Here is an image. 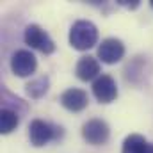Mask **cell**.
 Listing matches in <instances>:
<instances>
[{
    "label": "cell",
    "mask_w": 153,
    "mask_h": 153,
    "mask_svg": "<svg viewBox=\"0 0 153 153\" xmlns=\"http://www.w3.org/2000/svg\"><path fill=\"white\" fill-rule=\"evenodd\" d=\"M146 153H153V144H148V148H146Z\"/></svg>",
    "instance_id": "4fadbf2b"
},
{
    "label": "cell",
    "mask_w": 153,
    "mask_h": 153,
    "mask_svg": "<svg viewBox=\"0 0 153 153\" xmlns=\"http://www.w3.org/2000/svg\"><path fill=\"white\" fill-rule=\"evenodd\" d=\"M48 84H50V80H48L46 75H41L38 78H34V80H30L27 84V94L30 98H41L48 91Z\"/></svg>",
    "instance_id": "7c38bea8"
},
{
    "label": "cell",
    "mask_w": 153,
    "mask_h": 153,
    "mask_svg": "<svg viewBox=\"0 0 153 153\" xmlns=\"http://www.w3.org/2000/svg\"><path fill=\"white\" fill-rule=\"evenodd\" d=\"M57 130L61 132V128L52 126L50 123H46L43 119H34L29 125V139L36 148H41V146L48 144L52 139L57 137Z\"/></svg>",
    "instance_id": "277c9868"
},
{
    "label": "cell",
    "mask_w": 153,
    "mask_h": 153,
    "mask_svg": "<svg viewBox=\"0 0 153 153\" xmlns=\"http://www.w3.org/2000/svg\"><path fill=\"white\" fill-rule=\"evenodd\" d=\"M109 135H111V130H109V125L103 119H89L82 126V137L93 146L105 144Z\"/></svg>",
    "instance_id": "3957f363"
},
{
    "label": "cell",
    "mask_w": 153,
    "mask_h": 153,
    "mask_svg": "<svg viewBox=\"0 0 153 153\" xmlns=\"http://www.w3.org/2000/svg\"><path fill=\"white\" fill-rule=\"evenodd\" d=\"M125 55V45L116 38H107L98 46V57L105 64H116Z\"/></svg>",
    "instance_id": "52a82bcc"
},
{
    "label": "cell",
    "mask_w": 153,
    "mask_h": 153,
    "mask_svg": "<svg viewBox=\"0 0 153 153\" xmlns=\"http://www.w3.org/2000/svg\"><path fill=\"white\" fill-rule=\"evenodd\" d=\"M23 39H25V43H27L30 48H36V50H39V52L46 53V55H48V53H53V50H55L53 39L50 38L39 25H36V23L25 27Z\"/></svg>",
    "instance_id": "7a4b0ae2"
},
{
    "label": "cell",
    "mask_w": 153,
    "mask_h": 153,
    "mask_svg": "<svg viewBox=\"0 0 153 153\" xmlns=\"http://www.w3.org/2000/svg\"><path fill=\"white\" fill-rule=\"evenodd\" d=\"M38 68V61L29 50H16L11 57V70L16 76H29Z\"/></svg>",
    "instance_id": "5b68a950"
},
{
    "label": "cell",
    "mask_w": 153,
    "mask_h": 153,
    "mask_svg": "<svg viewBox=\"0 0 153 153\" xmlns=\"http://www.w3.org/2000/svg\"><path fill=\"white\" fill-rule=\"evenodd\" d=\"M75 73L80 80L87 82V80H96L100 76V62L91 57V55H84L80 57V61L76 62V68H75Z\"/></svg>",
    "instance_id": "9c48e42d"
},
{
    "label": "cell",
    "mask_w": 153,
    "mask_h": 153,
    "mask_svg": "<svg viewBox=\"0 0 153 153\" xmlns=\"http://www.w3.org/2000/svg\"><path fill=\"white\" fill-rule=\"evenodd\" d=\"M20 123V114L9 109H2L0 114V132L2 134H11Z\"/></svg>",
    "instance_id": "8fae6325"
},
{
    "label": "cell",
    "mask_w": 153,
    "mask_h": 153,
    "mask_svg": "<svg viewBox=\"0 0 153 153\" xmlns=\"http://www.w3.org/2000/svg\"><path fill=\"white\" fill-rule=\"evenodd\" d=\"M93 94L100 103H111L117 96V85L111 75H100L93 82Z\"/></svg>",
    "instance_id": "8992f818"
},
{
    "label": "cell",
    "mask_w": 153,
    "mask_h": 153,
    "mask_svg": "<svg viewBox=\"0 0 153 153\" xmlns=\"http://www.w3.org/2000/svg\"><path fill=\"white\" fill-rule=\"evenodd\" d=\"M89 103V98H87V93L82 91V89H76V87H71V89H66L62 94H61V105L71 112H80L87 107Z\"/></svg>",
    "instance_id": "ba28073f"
},
{
    "label": "cell",
    "mask_w": 153,
    "mask_h": 153,
    "mask_svg": "<svg viewBox=\"0 0 153 153\" xmlns=\"http://www.w3.org/2000/svg\"><path fill=\"white\" fill-rule=\"evenodd\" d=\"M146 148H148L146 139L139 134H132L123 141L121 153H146Z\"/></svg>",
    "instance_id": "30bf717a"
},
{
    "label": "cell",
    "mask_w": 153,
    "mask_h": 153,
    "mask_svg": "<svg viewBox=\"0 0 153 153\" xmlns=\"http://www.w3.org/2000/svg\"><path fill=\"white\" fill-rule=\"evenodd\" d=\"M98 41V29L89 20H78L70 29V45L75 50H89Z\"/></svg>",
    "instance_id": "6da1fadb"
},
{
    "label": "cell",
    "mask_w": 153,
    "mask_h": 153,
    "mask_svg": "<svg viewBox=\"0 0 153 153\" xmlns=\"http://www.w3.org/2000/svg\"><path fill=\"white\" fill-rule=\"evenodd\" d=\"M152 7H153V0H152Z\"/></svg>",
    "instance_id": "5bb4252c"
}]
</instances>
